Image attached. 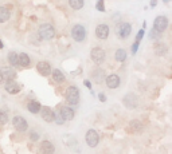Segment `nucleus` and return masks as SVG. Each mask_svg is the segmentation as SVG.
Returning a JSON list of instances; mask_svg holds the SVG:
<instances>
[{"mask_svg":"<svg viewBox=\"0 0 172 154\" xmlns=\"http://www.w3.org/2000/svg\"><path fill=\"white\" fill-rule=\"evenodd\" d=\"M2 47H3V43H2V42H0V48H2Z\"/></svg>","mask_w":172,"mask_h":154,"instance_id":"obj_37","label":"nucleus"},{"mask_svg":"<svg viewBox=\"0 0 172 154\" xmlns=\"http://www.w3.org/2000/svg\"><path fill=\"white\" fill-rule=\"evenodd\" d=\"M92 76H93V79H94L96 82H101L105 75H104V71H102V70H97V71H94L92 74Z\"/></svg>","mask_w":172,"mask_h":154,"instance_id":"obj_26","label":"nucleus"},{"mask_svg":"<svg viewBox=\"0 0 172 154\" xmlns=\"http://www.w3.org/2000/svg\"><path fill=\"white\" fill-rule=\"evenodd\" d=\"M8 121V115L5 114L4 111H0V126L2 125H5Z\"/></svg>","mask_w":172,"mask_h":154,"instance_id":"obj_28","label":"nucleus"},{"mask_svg":"<svg viewBox=\"0 0 172 154\" xmlns=\"http://www.w3.org/2000/svg\"><path fill=\"white\" fill-rule=\"evenodd\" d=\"M156 3H157V0H152V2H151V5H152V7H155Z\"/></svg>","mask_w":172,"mask_h":154,"instance_id":"obj_36","label":"nucleus"},{"mask_svg":"<svg viewBox=\"0 0 172 154\" xmlns=\"http://www.w3.org/2000/svg\"><path fill=\"white\" fill-rule=\"evenodd\" d=\"M90 56H92V59L96 63H102L105 59V51L101 47H94L92 50V52H90Z\"/></svg>","mask_w":172,"mask_h":154,"instance_id":"obj_8","label":"nucleus"},{"mask_svg":"<svg viewBox=\"0 0 172 154\" xmlns=\"http://www.w3.org/2000/svg\"><path fill=\"white\" fill-rule=\"evenodd\" d=\"M97 8H98V11H104V0H98V3H97Z\"/></svg>","mask_w":172,"mask_h":154,"instance_id":"obj_30","label":"nucleus"},{"mask_svg":"<svg viewBox=\"0 0 172 154\" xmlns=\"http://www.w3.org/2000/svg\"><path fill=\"white\" fill-rule=\"evenodd\" d=\"M10 19V10L5 7H0V23H4Z\"/></svg>","mask_w":172,"mask_h":154,"instance_id":"obj_21","label":"nucleus"},{"mask_svg":"<svg viewBox=\"0 0 172 154\" xmlns=\"http://www.w3.org/2000/svg\"><path fill=\"white\" fill-rule=\"evenodd\" d=\"M83 83H85V86H86V87H92V85H90V82H87V81H85V82H83Z\"/></svg>","mask_w":172,"mask_h":154,"instance_id":"obj_35","label":"nucleus"},{"mask_svg":"<svg viewBox=\"0 0 172 154\" xmlns=\"http://www.w3.org/2000/svg\"><path fill=\"white\" fill-rule=\"evenodd\" d=\"M65 97H66V101L70 104H77L79 102V90L74 86H70L65 92Z\"/></svg>","mask_w":172,"mask_h":154,"instance_id":"obj_2","label":"nucleus"},{"mask_svg":"<svg viewBox=\"0 0 172 154\" xmlns=\"http://www.w3.org/2000/svg\"><path fill=\"white\" fill-rule=\"evenodd\" d=\"M123 102H124L126 109H134V107L139 104V98H137V95H134V94H128V95H125Z\"/></svg>","mask_w":172,"mask_h":154,"instance_id":"obj_9","label":"nucleus"},{"mask_svg":"<svg viewBox=\"0 0 172 154\" xmlns=\"http://www.w3.org/2000/svg\"><path fill=\"white\" fill-rule=\"evenodd\" d=\"M143 35H144V30L140 31V32L137 34V36H136V40L139 42V43H140V40H141V39H143Z\"/></svg>","mask_w":172,"mask_h":154,"instance_id":"obj_32","label":"nucleus"},{"mask_svg":"<svg viewBox=\"0 0 172 154\" xmlns=\"http://www.w3.org/2000/svg\"><path fill=\"white\" fill-rule=\"evenodd\" d=\"M153 50H155L156 55H159V56H163V55L167 54L168 48H167V46H165L164 43L157 42V43H155V46H153Z\"/></svg>","mask_w":172,"mask_h":154,"instance_id":"obj_18","label":"nucleus"},{"mask_svg":"<svg viewBox=\"0 0 172 154\" xmlns=\"http://www.w3.org/2000/svg\"><path fill=\"white\" fill-rule=\"evenodd\" d=\"M61 117L65 121H71V119L74 118L73 109H70V107H67V106H62L61 107Z\"/></svg>","mask_w":172,"mask_h":154,"instance_id":"obj_16","label":"nucleus"},{"mask_svg":"<svg viewBox=\"0 0 172 154\" xmlns=\"http://www.w3.org/2000/svg\"><path fill=\"white\" fill-rule=\"evenodd\" d=\"M114 58H116V60L117 62H124L125 59H126V51L123 50V48H120V50L116 51Z\"/></svg>","mask_w":172,"mask_h":154,"instance_id":"obj_23","label":"nucleus"},{"mask_svg":"<svg viewBox=\"0 0 172 154\" xmlns=\"http://www.w3.org/2000/svg\"><path fill=\"white\" fill-rule=\"evenodd\" d=\"M40 117H42L43 119H45L46 122H52L54 121V115H55V113L52 111L51 109H50V107H47V106H45L42 109V107H40Z\"/></svg>","mask_w":172,"mask_h":154,"instance_id":"obj_11","label":"nucleus"},{"mask_svg":"<svg viewBox=\"0 0 172 154\" xmlns=\"http://www.w3.org/2000/svg\"><path fill=\"white\" fill-rule=\"evenodd\" d=\"M8 60H10V63L12 64V66H19V64H18V54L16 52H10V54H8Z\"/></svg>","mask_w":172,"mask_h":154,"instance_id":"obj_27","label":"nucleus"},{"mask_svg":"<svg viewBox=\"0 0 172 154\" xmlns=\"http://www.w3.org/2000/svg\"><path fill=\"white\" fill-rule=\"evenodd\" d=\"M15 76H16V72L11 67H2L0 69V81H14Z\"/></svg>","mask_w":172,"mask_h":154,"instance_id":"obj_5","label":"nucleus"},{"mask_svg":"<svg viewBox=\"0 0 172 154\" xmlns=\"http://www.w3.org/2000/svg\"><path fill=\"white\" fill-rule=\"evenodd\" d=\"M20 90H22V86L19 83L14 81H7V83H5V91L10 92V94H18Z\"/></svg>","mask_w":172,"mask_h":154,"instance_id":"obj_12","label":"nucleus"},{"mask_svg":"<svg viewBox=\"0 0 172 154\" xmlns=\"http://www.w3.org/2000/svg\"><path fill=\"white\" fill-rule=\"evenodd\" d=\"M164 2H165V3H168V2H170V0H164Z\"/></svg>","mask_w":172,"mask_h":154,"instance_id":"obj_38","label":"nucleus"},{"mask_svg":"<svg viewBox=\"0 0 172 154\" xmlns=\"http://www.w3.org/2000/svg\"><path fill=\"white\" fill-rule=\"evenodd\" d=\"M132 32V27H130L129 23H121L117 26L116 28V34H117L120 38H128Z\"/></svg>","mask_w":172,"mask_h":154,"instance_id":"obj_4","label":"nucleus"},{"mask_svg":"<svg viewBox=\"0 0 172 154\" xmlns=\"http://www.w3.org/2000/svg\"><path fill=\"white\" fill-rule=\"evenodd\" d=\"M55 150L54 145H52L50 141H43L42 145H40V152L43 154H52Z\"/></svg>","mask_w":172,"mask_h":154,"instance_id":"obj_17","label":"nucleus"},{"mask_svg":"<svg viewBox=\"0 0 172 154\" xmlns=\"http://www.w3.org/2000/svg\"><path fill=\"white\" fill-rule=\"evenodd\" d=\"M96 35L99 39H106L109 36V27L106 24H99L96 28Z\"/></svg>","mask_w":172,"mask_h":154,"instance_id":"obj_14","label":"nucleus"},{"mask_svg":"<svg viewBox=\"0 0 172 154\" xmlns=\"http://www.w3.org/2000/svg\"><path fill=\"white\" fill-rule=\"evenodd\" d=\"M30 138H31L32 141H36V140L39 138V135L36 134V133H31V134H30Z\"/></svg>","mask_w":172,"mask_h":154,"instance_id":"obj_33","label":"nucleus"},{"mask_svg":"<svg viewBox=\"0 0 172 154\" xmlns=\"http://www.w3.org/2000/svg\"><path fill=\"white\" fill-rule=\"evenodd\" d=\"M27 109H29V111L31 113H39V110H40V104L38 102H30L29 104H27Z\"/></svg>","mask_w":172,"mask_h":154,"instance_id":"obj_25","label":"nucleus"},{"mask_svg":"<svg viewBox=\"0 0 172 154\" xmlns=\"http://www.w3.org/2000/svg\"><path fill=\"white\" fill-rule=\"evenodd\" d=\"M86 142L90 147H96L99 142V135L96 130H89L86 133Z\"/></svg>","mask_w":172,"mask_h":154,"instance_id":"obj_7","label":"nucleus"},{"mask_svg":"<svg viewBox=\"0 0 172 154\" xmlns=\"http://www.w3.org/2000/svg\"><path fill=\"white\" fill-rule=\"evenodd\" d=\"M71 36H73V39L76 42H83L86 38L85 27L81 26V24H76V26L73 27V30H71Z\"/></svg>","mask_w":172,"mask_h":154,"instance_id":"obj_3","label":"nucleus"},{"mask_svg":"<svg viewBox=\"0 0 172 154\" xmlns=\"http://www.w3.org/2000/svg\"><path fill=\"white\" fill-rule=\"evenodd\" d=\"M168 27V19L165 16H157L155 19V23H153V30L159 31V32H163L165 31Z\"/></svg>","mask_w":172,"mask_h":154,"instance_id":"obj_6","label":"nucleus"},{"mask_svg":"<svg viewBox=\"0 0 172 154\" xmlns=\"http://www.w3.org/2000/svg\"><path fill=\"white\" fill-rule=\"evenodd\" d=\"M36 70H38V72L43 76H47L49 74H51V67H50V64L47 62H39V63L36 64Z\"/></svg>","mask_w":172,"mask_h":154,"instance_id":"obj_13","label":"nucleus"},{"mask_svg":"<svg viewBox=\"0 0 172 154\" xmlns=\"http://www.w3.org/2000/svg\"><path fill=\"white\" fill-rule=\"evenodd\" d=\"M55 119H57L58 123H63L65 122V119L61 117V114H59V115H54V121H55Z\"/></svg>","mask_w":172,"mask_h":154,"instance_id":"obj_31","label":"nucleus"},{"mask_svg":"<svg viewBox=\"0 0 172 154\" xmlns=\"http://www.w3.org/2000/svg\"><path fill=\"white\" fill-rule=\"evenodd\" d=\"M99 101H101V102H105V101H106V98H105L104 94H99Z\"/></svg>","mask_w":172,"mask_h":154,"instance_id":"obj_34","label":"nucleus"},{"mask_svg":"<svg viewBox=\"0 0 172 154\" xmlns=\"http://www.w3.org/2000/svg\"><path fill=\"white\" fill-rule=\"evenodd\" d=\"M51 74H52V78H54V81L57 82V83L65 82V75L61 71H59V70H54V71H51Z\"/></svg>","mask_w":172,"mask_h":154,"instance_id":"obj_22","label":"nucleus"},{"mask_svg":"<svg viewBox=\"0 0 172 154\" xmlns=\"http://www.w3.org/2000/svg\"><path fill=\"white\" fill-rule=\"evenodd\" d=\"M69 4L74 10H81L83 7V0H69Z\"/></svg>","mask_w":172,"mask_h":154,"instance_id":"obj_24","label":"nucleus"},{"mask_svg":"<svg viewBox=\"0 0 172 154\" xmlns=\"http://www.w3.org/2000/svg\"><path fill=\"white\" fill-rule=\"evenodd\" d=\"M141 129H143L141 122H139V121H132V122L129 123V129H128V130H129L130 133H139Z\"/></svg>","mask_w":172,"mask_h":154,"instance_id":"obj_20","label":"nucleus"},{"mask_svg":"<svg viewBox=\"0 0 172 154\" xmlns=\"http://www.w3.org/2000/svg\"><path fill=\"white\" fill-rule=\"evenodd\" d=\"M18 64L22 67H27L30 64V58L27 54H24V52H22L20 55H18Z\"/></svg>","mask_w":172,"mask_h":154,"instance_id":"obj_19","label":"nucleus"},{"mask_svg":"<svg viewBox=\"0 0 172 154\" xmlns=\"http://www.w3.org/2000/svg\"><path fill=\"white\" fill-rule=\"evenodd\" d=\"M12 123H14L15 129L19 131H26L27 127H29V125H27V121L24 118H22V117H15L14 119H12Z\"/></svg>","mask_w":172,"mask_h":154,"instance_id":"obj_10","label":"nucleus"},{"mask_svg":"<svg viewBox=\"0 0 172 154\" xmlns=\"http://www.w3.org/2000/svg\"><path fill=\"white\" fill-rule=\"evenodd\" d=\"M151 38L152 39H160L161 38V32H159V31H156V30H152L151 31Z\"/></svg>","mask_w":172,"mask_h":154,"instance_id":"obj_29","label":"nucleus"},{"mask_svg":"<svg viewBox=\"0 0 172 154\" xmlns=\"http://www.w3.org/2000/svg\"><path fill=\"white\" fill-rule=\"evenodd\" d=\"M55 35V30L54 27L51 26V24L49 23H45L42 24V26L39 27V36L42 39H45V40H50V39H52Z\"/></svg>","mask_w":172,"mask_h":154,"instance_id":"obj_1","label":"nucleus"},{"mask_svg":"<svg viewBox=\"0 0 172 154\" xmlns=\"http://www.w3.org/2000/svg\"><path fill=\"white\" fill-rule=\"evenodd\" d=\"M105 82L109 88H117L118 86H120V78H118V75H116V74L109 75L108 78L105 79Z\"/></svg>","mask_w":172,"mask_h":154,"instance_id":"obj_15","label":"nucleus"}]
</instances>
